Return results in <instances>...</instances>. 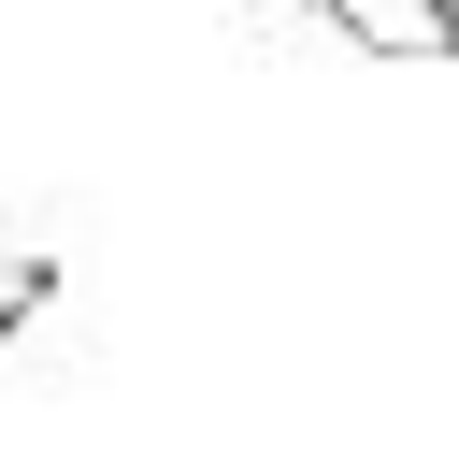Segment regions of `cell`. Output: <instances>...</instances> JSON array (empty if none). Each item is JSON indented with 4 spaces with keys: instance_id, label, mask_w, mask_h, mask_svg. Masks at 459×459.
<instances>
[{
    "instance_id": "cell-2",
    "label": "cell",
    "mask_w": 459,
    "mask_h": 459,
    "mask_svg": "<svg viewBox=\"0 0 459 459\" xmlns=\"http://www.w3.org/2000/svg\"><path fill=\"white\" fill-rule=\"evenodd\" d=\"M43 301H57V258H43V244H0V344H14Z\"/></svg>"
},
{
    "instance_id": "cell-1",
    "label": "cell",
    "mask_w": 459,
    "mask_h": 459,
    "mask_svg": "<svg viewBox=\"0 0 459 459\" xmlns=\"http://www.w3.org/2000/svg\"><path fill=\"white\" fill-rule=\"evenodd\" d=\"M316 29H344L359 57H402V72H445L459 57V0H301Z\"/></svg>"
}]
</instances>
